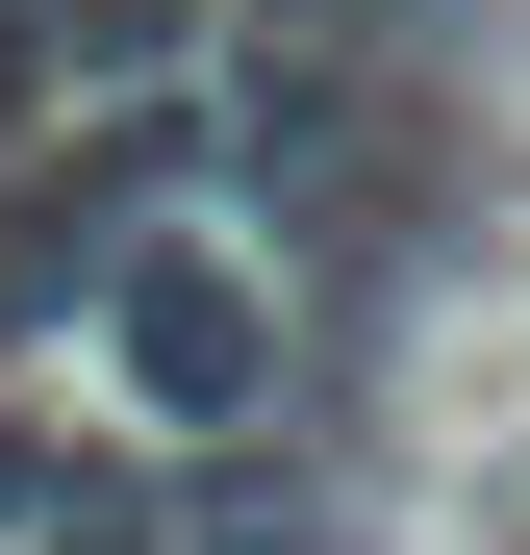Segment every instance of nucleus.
<instances>
[{
	"label": "nucleus",
	"instance_id": "nucleus-1",
	"mask_svg": "<svg viewBox=\"0 0 530 555\" xmlns=\"http://www.w3.org/2000/svg\"><path fill=\"white\" fill-rule=\"evenodd\" d=\"M353 480H328V429H203V454H152V555H328Z\"/></svg>",
	"mask_w": 530,
	"mask_h": 555
}]
</instances>
